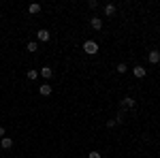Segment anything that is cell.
<instances>
[{"instance_id":"6da1fadb","label":"cell","mask_w":160,"mask_h":158,"mask_svg":"<svg viewBox=\"0 0 160 158\" xmlns=\"http://www.w3.org/2000/svg\"><path fill=\"white\" fill-rule=\"evenodd\" d=\"M83 51H86L88 56L98 54V43H96V41H86V43H83Z\"/></svg>"},{"instance_id":"7a4b0ae2","label":"cell","mask_w":160,"mask_h":158,"mask_svg":"<svg viewBox=\"0 0 160 158\" xmlns=\"http://www.w3.org/2000/svg\"><path fill=\"white\" fill-rule=\"evenodd\" d=\"M37 38H38V41H41V43H47V41H49V38H51L49 30H45V28H41V30H38V32H37Z\"/></svg>"},{"instance_id":"3957f363","label":"cell","mask_w":160,"mask_h":158,"mask_svg":"<svg viewBox=\"0 0 160 158\" xmlns=\"http://www.w3.org/2000/svg\"><path fill=\"white\" fill-rule=\"evenodd\" d=\"M148 60L152 62V64H158V62H160V51H156V49H154V51H149V54H148Z\"/></svg>"},{"instance_id":"277c9868","label":"cell","mask_w":160,"mask_h":158,"mask_svg":"<svg viewBox=\"0 0 160 158\" xmlns=\"http://www.w3.org/2000/svg\"><path fill=\"white\" fill-rule=\"evenodd\" d=\"M145 73H148V71H145L143 66H135V69H132V75H135L137 79H143V77H145Z\"/></svg>"},{"instance_id":"5b68a950","label":"cell","mask_w":160,"mask_h":158,"mask_svg":"<svg viewBox=\"0 0 160 158\" xmlns=\"http://www.w3.org/2000/svg\"><path fill=\"white\" fill-rule=\"evenodd\" d=\"M135 105H137V103H135V98H130V96H126V98L122 100V107H124V109H132Z\"/></svg>"},{"instance_id":"8992f818","label":"cell","mask_w":160,"mask_h":158,"mask_svg":"<svg viewBox=\"0 0 160 158\" xmlns=\"http://www.w3.org/2000/svg\"><path fill=\"white\" fill-rule=\"evenodd\" d=\"M0 145H2V150H11V147H13V139L2 137V139H0Z\"/></svg>"},{"instance_id":"52a82bcc","label":"cell","mask_w":160,"mask_h":158,"mask_svg":"<svg viewBox=\"0 0 160 158\" xmlns=\"http://www.w3.org/2000/svg\"><path fill=\"white\" fill-rule=\"evenodd\" d=\"M38 75H43L45 79H51V75H53V69H51V66H43V69H41V73H38Z\"/></svg>"},{"instance_id":"ba28073f","label":"cell","mask_w":160,"mask_h":158,"mask_svg":"<svg viewBox=\"0 0 160 158\" xmlns=\"http://www.w3.org/2000/svg\"><path fill=\"white\" fill-rule=\"evenodd\" d=\"M90 26H92L94 30H100V28H102V19H100V17H92V22H90Z\"/></svg>"},{"instance_id":"9c48e42d","label":"cell","mask_w":160,"mask_h":158,"mask_svg":"<svg viewBox=\"0 0 160 158\" xmlns=\"http://www.w3.org/2000/svg\"><path fill=\"white\" fill-rule=\"evenodd\" d=\"M38 92H41L43 96H49V94H51V85L49 84H43L41 88H38Z\"/></svg>"},{"instance_id":"30bf717a","label":"cell","mask_w":160,"mask_h":158,"mask_svg":"<svg viewBox=\"0 0 160 158\" xmlns=\"http://www.w3.org/2000/svg\"><path fill=\"white\" fill-rule=\"evenodd\" d=\"M28 13H30V15H38V13H41V4H37V2L30 4V7H28Z\"/></svg>"},{"instance_id":"8fae6325","label":"cell","mask_w":160,"mask_h":158,"mask_svg":"<svg viewBox=\"0 0 160 158\" xmlns=\"http://www.w3.org/2000/svg\"><path fill=\"white\" fill-rule=\"evenodd\" d=\"M105 15H107V17H113V15H115V4H107V7H105Z\"/></svg>"},{"instance_id":"7c38bea8","label":"cell","mask_w":160,"mask_h":158,"mask_svg":"<svg viewBox=\"0 0 160 158\" xmlns=\"http://www.w3.org/2000/svg\"><path fill=\"white\" fill-rule=\"evenodd\" d=\"M26 77H28L30 81H37V77H38V71H34V69H30V71L26 73Z\"/></svg>"},{"instance_id":"4fadbf2b","label":"cell","mask_w":160,"mask_h":158,"mask_svg":"<svg viewBox=\"0 0 160 158\" xmlns=\"http://www.w3.org/2000/svg\"><path fill=\"white\" fill-rule=\"evenodd\" d=\"M26 47H28V51H32V54H34V51H38V45L34 43V41H30V43H28Z\"/></svg>"},{"instance_id":"5bb4252c","label":"cell","mask_w":160,"mask_h":158,"mask_svg":"<svg viewBox=\"0 0 160 158\" xmlns=\"http://www.w3.org/2000/svg\"><path fill=\"white\" fill-rule=\"evenodd\" d=\"M126 71H128V66H126V64H118V73H120V75H124Z\"/></svg>"},{"instance_id":"9a60e30c","label":"cell","mask_w":160,"mask_h":158,"mask_svg":"<svg viewBox=\"0 0 160 158\" xmlns=\"http://www.w3.org/2000/svg\"><path fill=\"white\" fill-rule=\"evenodd\" d=\"M88 158H102V156H100V152H90Z\"/></svg>"},{"instance_id":"2e32d148","label":"cell","mask_w":160,"mask_h":158,"mask_svg":"<svg viewBox=\"0 0 160 158\" xmlns=\"http://www.w3.org/2000/svg\"><path fill=\"white\" fill-rule=\"evenodd\" d=\"M2 137H4V128L0 126V139H2Z\"/></svg>"}]
</instances>
